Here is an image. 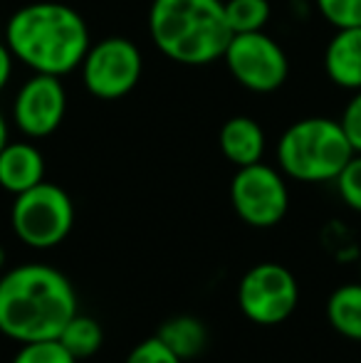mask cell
Segmentation results:
<instances>
[{"instance_id": "obj_1", "label": "cell", "mask_w": 361, "mask_h": 363, "mask_svg": "<svg viewBox=\"0 0 361 363\" xmlns=\"http://www.w3.org/2000/svg\"><path fill=\"white\" fill-rule=\"evenodd\" d=\"M77 304L74 284L52 264L28 262L0 274V334L18 344L57 339Z\"/></svg>"}, {"instance_id": "obj_2", "label": "cell", "mask_w": 361, "mask_h": 363, "mask_svg": "<svg viewBox=\"0 0 361 363\" xmlns=\"http://www.w3.org/2000/svg\"><path fill=\"white\" fill-rule=\"evenodd\" d=\"M3 40L15 62L30 72L67 77L77 72L91 45L89 25L67 3L40 0L18 8L5 23Z\"/></svg>"}, {"instance_id": "obj_3", "label": "cell", "mask_w": 361, "mask_h": 363, "mask_svg": "<svg viewBox=\"0 0 361 363\" xmlns=\"http://www.w3.org/2000/svg\"><path fill=\"white\" fill-rule=\"evenodd\" d=\"M146 25L156 50L183 67L213 65L233 38L223 0H151Z\"/></svg>"}, {"instance_id": "obj_4", "label": "cell", "mask_w": 361, "mask_h": 363, "mask_svg": "<svg viewBox=\"0 0 361 363\" xmlns=\"http://www.w3.org/2000/svg\"><path fill=\"white\" fill-rule=\"evenodd\" d=\"M277 168L299 183H334L342 168L352 161L349 144L339 119L307 116L282 131L274 148Z\"/></svg>"}, {"instance_id": "obj_5", "label": "cell", "mask_w": 361, "mask_h": 363, "mask_svg": "<svg viewBox=\"0 0 361 363\" xmlns=\"http://www.w3.org/2000/svg\"><path fill=\"white\" fill-rule=\"evenodd\" d=\"M74 201L62 186L43 181L15 196L10 208V228L15 238L33 250L57 247L74 228Z\"/></svg>"}, {"instance_id": "obj_6", "label": "cell", "mask_w": 361, "mask_h": 363, "mask_svg": "<svg viewBox=\"0 0 361 363\" xmlns=\"http://www.w3.org/2000/svg\"><path fill=\"white\" fill-rule=\"evenodd\" d=\"M144 74V55L139 45L121 35H109L89 45L79 77L94 99L116 101L131 94Z\"/></svg>"}, {"instance_id": "obj_7", "label": "cell", "mask_w": 361, "mask_h": 363, "mask_svg": "<svg viewBox=\"0 0 361 363\" xmlns=\"http://www.w3.org/2000/svg\"><path fill=\"white\" fill-rule=\"evenodd\" d=\"M221 60L233 79L252 94H272L289 77L287 52L265 30L233 35Z\"/></svg>"}, {"instance_id": "obj_8", "label": "cell", "mask_w": 361, "mask_h": 363, "mask_svg": "<svg viewBox=\"0 0 361 363\" xmlns=\"http://www.w3.org/2000/svg\"><path fill=\"white\" fill-rule=\"evenodd\" d=\"M231 206L250 228H274L289 211L287 176L265 161L235 168L231 181Z\"/></svg>"}, {"instance_id": "obj_9", "label": "cell", "mask_w": 361, "mask_h": 363, "mask_svg": "<svg viewBox=\"0 0 361 363\" xmlns=\"http://www.w3.org/2000/svg\"><path fill=\"white\" fill-rule=\"evenodd\" d=\"M299 284L292 269L279 262L252 264L238 284V306L257 326H277L294 314Z\"/></svg>"}, {"instance_id": "obj_10", "label": "cell", "mask_w": 361, "mask_h": 363, "mask_svg": "<svg viewBox=\"0 0 361 363\" xmlns=\"http://www.w3.org/2000/svg\"><path fill=\"white\" fill-rule=\"evenodd\" d=\"M67 114V89L62 77L33 72L18 86L10 106V121L25 139H48L62 126Z\"/></svg>"}, {"instance_id": "obj_11", "label": "cell", "mask_w": 361, "mask_h": 363, "mask_svg": "<svg viewBox=\"0 0 361 363\" xmlns=\"http://www.w3.org/2000/svg\"><path fill=\"white\" fill-rule=\"evenodd\" d=\"M45 171V156L33 139L8 141L0 151V188L13 198L43 183Z\"/></svg>"}, {"instance_id": "obj_12", "label": "cell", "mask_w": 361, "mask_h": 363, "mask_svg": "<svg viewBox=\"0 0 361 363\" xmlns=\"http://www.w3.org/2000/svg\"><path fill=\"white\" fill-rule=\"evenodd\" d=\"M218 146L228 163L235 168L260 163L267 148V136L260 121L245 114H235L218 131Z\"/></svg>"}, {"instance_id": "obj_13", "label": "cell", "mask_w": 361, "mask_h": 363, "mask_svg": "<svg viewBox=\"0 0 361 363\" xmlns=\"http://www.w3.org/2000/svg\"><path fill=\"white\" fill-rule=\"evenodd\" d=\"M324 72L339 89H361V25L334 30L324 50Z\"/></svg>"}, {"instance_id": "obj_14", "label": "cell", "mask_w": 361, "mask_h": 363, "mask_svg": "<svg viewBox=\"0 0 361 363\" xmlns=\"http://www.w3.org/2000/svg\"><path fill=\"white\" fill-rule=\"evenodd\" d=\"M156 336L179 356L181 361H191L203 354L208 346V329L196 316H171L156 329Z\"/></svg>"}, {"instance_id": "obj_15", "label": "cell", "mask_w": 361, "mask_h": 363, "mask_svg": "<svg viewBox=\"0 0 361 363\" xmlns=\"http://www.w3.org/2000/svg\"><path fill=\"white\" fill-rule=\"evenodd\" d=\"M327 321L339 336L361 341V282L339 284L329 294Z\"/></svg>"}, {"instance_id": "obj_16", "label": "cell", "mask_w": 361, "mask_h": 363, "mask_svg": "<svg viewBox=\"0 0 361 363\" xmlns=\"http://www.w3.org/2000/svg\"><path fill=\"white\" fill-rule=\"evenodd\" d=\"M57 339L62 341V346L74 359L82 361V359L94 356L96 351L101 349V344H104V329H101V324L94 316L79 314L77 311V314L65 324V329L60 331Z\"/></svg>"}, {"instance_id": "obj_17", "label": "cell", "mask_w": 361, "mask_h": 363, "mask_svg": "<svg viewBox=\"0 0 361 363\" xmlns=\"http://www.w3.org/2000/svg\"><path fill=\"white\" fill-rule=\"evenodd\" d=\"M223 5H226V20L233 35L265 30L272 18L270 0H223Z\"/></svg>"}, {"instance_id": "obj_18", "label": "cell", "mask_w": 361, "mask_h": 363, "mask_svg": "<svg viewBox=\"0 0 361 363\" xmlns=\"http://www.w3.org/2000/svg\"><path fill=\"white\" fill-rule=\"evenodd\" d=\"M10 363H77V359L65 349L60 339H43L20 344Z\"/></svg>"}, {"instance_id": "obj_19", "label": "cell", "mask_w": 361, "mask_h": 363, "mask_svg": "<svg viewBox=\"0 0 361 363\" xmlns=\"http://www.w3.org/2000/svg\"><path fill=\"white\" fill-rule=\"evenodd\" d=\"M314 5L334 30L361 25V0H314Z\"/></svg>"}, {"instance_id": "obj_20", "label": "cell", "mask_w": 361, "mask_h": 363, "mask_svg": "<svg viewBox=\"0 0 361 363\" xmlns=\"http://www.w3.org/2000/svg\"><path fill=\"white\" fill-rule=\"evenodd\" d=\"M334 186H337V193L344 201V206L352 208L354 213H361V153H354L352 161L337 176Z\"/></svg>"}, {"instance_id": "obj_21", "label": "cell", "mask_w": 361, "mask_h": 363, "mask_svg": "<svg viewBox=\"0 0 361 363\" xmlns=\"http://www.w3.org/2000/svg\"><path fill=\"white\" fill-rule=\"evenodd\" d=\"M124 363H183L159 336H149L129 351Z\"/></svg>"}, {"instance_id": "obj_22", "label": "cell", "mask_w": 361, "mask_h": 363, "mask_svg": "<svg viewBox=\"0 0 361 363\" xmlns=\"http://www.w3.org/2000/svg\"><path fill=\"white\" fill-rule=\"evenodd\" d=\"M339 124H342L354 153H361V89L352 91V99L344 106L342 116H339Z\"/></svg>"}, {"instance_id": "obj_23", "label": "cell", "mask_w": 361, "mask_h": 363, "mask_svg": "<svg viewBox=\"0 0 361 363\" xmlns=\"http://www.w3.org/2000/svg\"><path fill=\"white\" fill-rule=\"evenodd\" d=\"M13 72H15V57L10 52L8 43L0 40V94L8 89L10 79H13Z\"/></svg>"}, {"instance_id": "obj_24", "label": "cell", "mask_w": 361, "mask_h": 363, "mask_svg": "<svg viewBox=\"0 0 361 363\" xmlns=\"http://www.w3.org/2000/svg\"><path fill=\"white\" fill-rule=\"evenodd\" d=\"M10 141V124H8V116L3 114V109H0V151H3V146Z\"/></svg>"}, {"instance_id": "obj_25", "label": "cell", "mask_w": 361, "mask_h": 363, "mask_svg": "<svg viewBox=\"0 0 361 363\" xmlns=\"http://www.w3.org/2000/svg\"><path fill=\"white\" fill-rule=\"evenodd\" d=\"M5 262H8V257H5V247H3V245H0V272H3Z\"/></svg>"}, {"instance_id": "obj_26", "label": "cell", "mask_w": 361, "mask_h": 363, "mask_svg": "<svg viewBox=\"0 0 361 363\" xmlns=\"http://www.w3.org/2000/svg\"><path fill=\"white\" fill-rule=\"evenodd\" d=\"M0 274H3V272H0Z\"/></svg>"}]
</instances>
